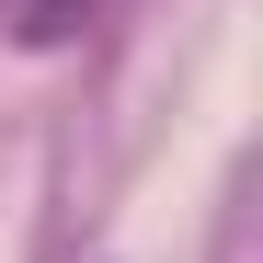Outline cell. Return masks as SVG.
I'll list each match as a JSON object with an SVG mask.
<instances>
[{"mask_svg": "<svg viewBox=\"0 0 263 263\" xmlns=\"http://www.w3.org/2000/svg\"><path fill=\"white\" fill-rule=\"evenodd\" d=\"M92 12H103V0H23L12 34H23V46H69V34H92Z\"/></svg>", "mask_w": 263, "mask_h": 263, "instance_id": "obj_1", "label": "cell"}]
</instances>
